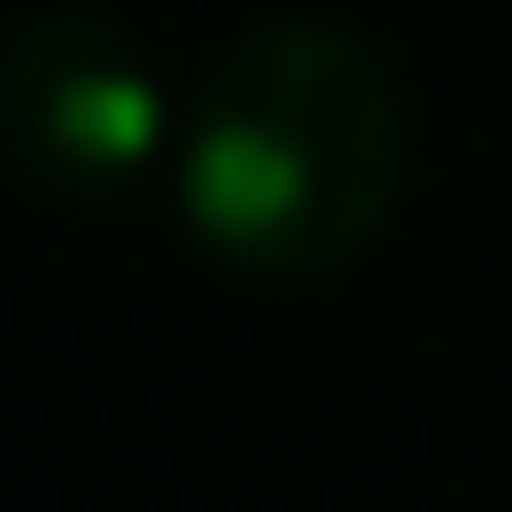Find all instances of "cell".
<instances>
[{
    "label": "cell",
    "mask_w": 512,
    "mask_h": 512,
    "mask_svg": "<svg viewBox=\"0 0 512 512\" xmlns=\"http://www.w3.org/2000/svg\"><path fill=\"white\" fill-rule=\"evenodd\" d=\"M402 201V91L342 21L241 31L171 141V211L221 272H352Z\"/></svg>",
    "instance_id": "1"
},
{
    "label": "cell",
    "mask_w": 512,
    "mask_h": 512,
    "mask_svg": "<svg viewBox=\"0 0 512 512\" xmlns=\"http://www.w3.org/2000/svg\"><path fill=\"white\" fill-rule=\"evenodd\" d=\"M0 131H11V161L51 201H111V191L171 171L181 111H171L161 71L141 61V41H121L91 11H41L0 51Z\"/></svg>",
    "instance_id": "2"
}]
</instances>
